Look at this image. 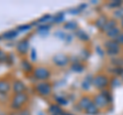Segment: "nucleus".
<instances>
[{
  "instance_id": "obj_1",
  "label": "nucleus",
  "mask_w": 123,
  "mask_h": 115,
  "mask_svg": "<svg viewBox=\"0 0 123 115\" xmlns=\"http://www.w3.org/2000/svg\"><path fill=\"white\" fill-rule=\"evenodd\" d=\"M28 99H29V97L25 93L14 95V97L12 99V102H11V105H10L11 108L14 109V110L21 109L22 107L28 102Z\"/></svg>"
},
{
  "instance_id": "obj_2",
  "label": "nucleus",
  "mask_w": 123,
  "mask_h": 115,
  "mask_svg": "<svg viewBox=\"0 0 123 115\" xmlns=\"http://www.w3.org/2000/svg\"><path fill=\"white\" fill-rule=\"evenodd\" d=\"M110 101H111V97H110V94L107 90H104L103 93L95 96L94 98V104L98 107H105L109 104Z\"/></svg>"
},
{
  "instance_id": "obj_3",
  "label": "nucleus",
  "mask_w": 123,
  "mask_h": 115,
  "mask_svg": "<svg viewBox=\"0 0 123 115\" xmlns=\"http://www.w3.org/2000/svg\"><path fill=\"white\" fill-rule=\"evenodd\" d=\"M35 89L40 96H43V97H47L51 94V85L48 82H39L35 85Z\"/></svg>"
},
{
  "instance_id": "obj_4",
  "label": "nucleus",
  "mask_w": 123,
  "mask_h": 115,
  "mask_svg": "<svg viewBox=\"0 0 123 115\" xmlns=\"http://www.w3.org/2000/svg\"><path fill=\"white\" fill-rule=\"evenodd\" d=\"M49 76H50V72H49L48 69H46L44 67H38L34 70V77L39 80L47 79Z\"/></svg>"
},
{
  "instance_id": "obj_5",
  "label": "nucleus",
  "mask_w": 123,
  "mask_h": 115,
  "mask_svg": "<svg viewBox=\"0 0 123 115\" xmlns=\"http://www.w3.org/2000/svg\"><path fill=\"white\" fill-rule=\"evenodd\" d=\"M108 83H109L108 78L104 75H98L92 79V84L97 89H104V87H106L108 85Z\"/></svg>"
},
{
  "instance_id": "obj_6",
  "label": "nucleus",
  "mask_w": 123,
  "mask_h": 115,
  "mask_svg": "<svg viewBox=\"0 0 123 115\" xmlns=\"http://www.w3.org/2000/svg\"><path fill=\"white\" fill-rule=\"evenodd\" d=\"M53 63H55L56 66H60V67H64L69 63V58L65 55H62V53H59V55H55L53 57Z\"/></svg>"
},
{
  "instance_id": "obj_7",
  "label": "nucleus",
  "mask_w": 123,
  "mask_h": 115,
  "mask_svg": "<svg viewBox=\"0 0 123 115\" xmlns=\"http://www.w3.org/2000/svg\"><path fill=\"white\" fill-rule=\"evenodd\" d=\"M105 46L107 47V51L109 55H117L119 52V44L116 41H107Z\"/></svg>"
},
{
  "instance_id": "obj_8",
  "label": "nucleus",
  "mask_w": 123,
  "mask_h": 115,
  "mask_svg": "<svg viewBox=\"0 0 123 115\" xmlns=\"http://www.w3.org/2000/svg\"><path fill=\"white\" fill-rule=\"evenodd\" d=\"M17 49L18 51L22 53V55H26L29 51V41L28 39H24V40H21L20 42L18 43L17 45Z\"/></svg>"
},
{
  "instance_id": "obj_9",
  "label": "nucleus",
  "mask_w": 123,
  "mask_h": 115,
  "mask_svg": "<svg viewBox=\"0 0 123 115\" xmlns=\"http://www.w3.org/2000/svg\"><path fill=\"white\" fill-rule=\"evenodd\" d=\"M12 89H13V91H14L15 95L25 93V90H26V85H25L24 82L21 81V80H17V81L13 82Z\"/></svg>"
},
{
  "instance_id": "obj_10",
  "label": "nucleus",
  "mask_w": 123,
  "mask_h": 115,
  "mask_svg": "<svg viewBox=\"0 0 123 115\" xmlns=\"http://www.w3.org/2000/svg\"><path fill=\"white\" fill-rule=\"evenodd\" d=\"M50 115H64V112L59 105H50L48 108Z\"/></svg>"
},
{
  "instance_id": "obj_11",
  "label": "nucleus",
  "mask_w": 123,
  "mask_h": 115,
  "mask_svg": "<svg viewBox=\"0 0 123 115\" xmlns=\"http://www.w3.org/2000/svg\"><path fill=\"white\" fill-rule=\"evenodd\" d=\"M10 89V84L6 80H0V94H7Z\"/></svg>"
},
{
  "instance_id": "obj_12",
  "label": "nucleus",
  "mask_w": 123,
  "mask_h": 115,
  "mask_svg": "<svg viewBox=\"0 0 123 115\" xmlns=\"http://www.w3.org/2000/svg\"><path fill=\"white\" fill-rule=\"evenodd\" d=\"M91 104H92V102H91V100L88 98V97L82 98L81 100H80V102H79V106L81 107L82 109H84V110H86Z\"/></svg>"
},
{
  "instance_id": "obj_13",
  "label": "nucleus",
  "mask_w": 123,
  "mask_h": 115,
  "mask_svg": "<svg viewBox=\"0 0 123 115\" xmlns=\"http://www.w3.org/2000/svg\"><path fill=\"white\" fill-rule=\"evenodd\" d=\"M120 33H121L120 29L117 28V27H115V28H113L112 30H110L109 32H107V35H108V37H110V38L116 39V38L119 36V34H120Z\"/></svg>"
},
{
  "instance_id": "obj_14",
  "label": "nucleus",
  "mask_w": 123,
  "mask_h": 115,
  "mask_svg": "<svg viewBox=\"0 0 123 115\" xmlns=\"http://www.w3.org/2000/svg\"><path fill=\"white\" fill-rule=\"evenodd\" d=\"M85 112L89 115H97L98 113V107L95 105L94 103H92V104L85 110Z\"/></svg>"
},
{
  "instance_id": "obj_15",
  "label": "nucleus",
  "mask_w": 123,
  "mask_h": 115,
  "mask_svg": "<svg viewBox=\"0 0 123 115\" xmlns=\"http://www.w3.org/2000/svg\"><path fill=\"white\" fill-rule=\"evenodd\" d=\"M115 27H117V24H116V22H115L114 20L108 21V22H107V24L105 25V27L103 28V31H105V32H109L110 30H112L113 28H115Z\"/></svg>"
},
{
  "instance_id": "obj_16",
  "label": "nucleus",
  "mask_w": 123,
  "mask_h": 115,
  "mask_svg": "<svg viewBox=\"0 0 123 115\" xmlns=\"http://www.w3.org/2000/svg\"><path fill=\"white\" fill-rule=\"evenodd\" d=\"M21 66H22V69L24 70L25 72H30V71H32V65H31L29 63V61H27V60H23L22 61V63H21Z\"/></svg>"
},
{
  "instance_id": "obj_17",
  "label": "nucleus",
  "mask_w": 123,
  "mask_h": 115,
  "mask_svg": "<svg viewBox=\"0 0 123 115\" xmlns=\"http://www.w3.org/2000/svg\"><path fill=\"white\" fill-rule=\"evenodd\" d=\"M107 19L105 18V17H101V18H98V20H97V22H95V26L98 27V29H102L103 30V28L105 27V25L107 24Z\"/></svg>"
},
{
  "instance_id": "obj_18",
  "label": "nucleus",
  "mask_w": 123,
  "mask_h": 115,
  "mask_svg": "<svg viewBox=\"0 0 123 115\" xmlns=\"http://www.w3.org/2000/svg\"><path fill=\"white\" fill-rule=\"evenodd\" d=\"M18 36V31H14V30H11V31H7L2 35V37L4 39H12V38Z\"/></svg>"
},
{
  "instance_id": "obj_19",
  "label": "nucleus",
  "mask_w": 123,
  "mask_h": 115,
  "mask_svg": "<svg viewBox=\"0 0 123 115\" xmlns=\"http://www.w3.org/2000/svg\"><path fill=\"white\" fill-rule=\"evenodd\" d=\"M76 36L78 37L80 40H83V41L88 40V35L84 31H82V30H78V31L76 32Z\"/></svg>"
},
{
  "instance_id": "obj_20",
  "label": "nucleus",
  "mask_w": 123,
  "mask_h": 115,
  "mask_svg": "<svg viewBox=\"0 0 123 115\" xmlns=\"http://www.w3.org/2000/svg\"><path fill=\"white\" fill-rule=\"evenodd\" d=\"M49 28H50V26H49V25H42V26H39V27H38V32L41 33V35H44V34L46 35Z\"/></svg>"
},
{
  "instance_id": "obj_21",
  "label": "nucleus",
  "mask_w": 123,
  "mask_h": 115,
  "mask_svg": "<svg viewBox=\"0 0 123 115\" xmlns=\"http://www.w3.org/2000/svg\"><path fill=\"white\" fill-rule=\"evenodd\" d=\"M65 28L69 30H75L77 29V24L75 22H68L65 24Z\"/></svg>"
},
{
  "instance_id": "obj_22",
  "label": "nucleus",
  "mask_w": 123,
  "mask_h": 115,
  "mask_svg": "<svg viewBox=\"0 0 123 115\" xmlns=\"http://www.w3.org/2000/svg\"><path fill=\"white\" fill-rule=\"evenodd\" d=\"M51 20L55 22V23H61L62 21H64V13H57L55 17H53V19H51Z\"/></svg>"
},
{
  "instance_id": "obj_23",
  "label": "nucleus",
  "mask_w": 123,
  "mask_h": 115,
  "mask_svg": "<svg viewBox=\"0 0 123 115\" xmlns=\"http://www.w3.org/2000/svg\"><path fill=\"white\" fill-rule=\"evenodd\" d=\"M114 16L116 19H123V8H117L114 13Z\"/></svg>"
},
{
  "instance_id": "obj_24",
  "label": "nucleus",
  "mask_w": 123,
  "mask_h": 115,
  "mask_svg": "<svg viewBox=\"0 0 123 115\" xmlns=\"http://www.w3.org/2000/svg\"><path fill=\"white\" fill-rule=\"evenodd\" d=\"M71 68H72V70H74L76 72H81L83 70V66H82V65H80V64H78V63L73 64Z\"/></svg>"
},
{
  "instance_id": "obj_25",
  "label": "nucleus",
  "mask_w": 123,
  "mask_h": 115,
  "mask_svg": "<svg viewBox=\"0 0 123 115\" xmlns=\"http://www.w3.org/2000/svg\"><path fill=\"white\" fill-rule=\"evenodd\" d=\"M91 79V77L89 76V77H87V79H85L83 81L82 83V87H83V89H89V86H90V82H89V80Z\"/></svg>"
},
{
  "instance_id": "obj_26",
  "label": "nucleus",
  "mask_w": 123,
  "mask_h": 115,
  "mask_svg": "<svg viewBox=\"0 0 123 115\" xmlns=\"http://www.w3.org/2000/svg\"><path fill=\"white\" fill-rule=\"evenodd\" d=\"M30 57H31V60L33 62H35L36 59H37V55H36V49L35 48H32L31 49V52H30Z\"/></svg>"
},
{
  "instance_id": "obj_27",
  "label": "nucleus",
  "mask_w": 123,
  "mask_h": 115,
  "mask_svg": "<svg viewBox=\"0 0 123 115\" xmlns=\"http://www.w3.org/2000/svg\"><path fill=\"white\" fill-rule=\"evenodd\" d=\"M31 25H23V26H20L18 28V31H27V30H30L31 29Z\"/></svg>"
},
{
  "instance_id": "obj_28",
  "label": "nucleus",
  "mask_w": 123,
  "mask_h": 115,
  "mask_svg": "<svg viewBox=\"0 0 123 115\" xmlns=\"http://www.w3.org/2000/svg\"><path fill=\"white\" fill-rule=\"evenodd\" d=\"M7 61V56L2 51H0V62H6Z\"/></svg>"
},
{
  "instance_id": "obj_29",
  "label": "nucleus",
  "mask_w": 123,
  "mask_h": 115,
  "mask_svg": "<svg viewBox=\"0 0 123 115\" xmlns=\"http://www.w3.org/2000/svg\"><path fill=\"white\" fill-rule=\"evenodd\" d=\"M55 100H56V102L59 103V104H61V105H66L67 104V101L64 98H62V97H56Z\"/></svg>"
},
{
  "instance_id": "obj_30",
  "label": "nucleus",
  "mask_w": 123,
  "mask_h": 115,
  "mask_svg": "<svg viewBox=\"0 0 123 115\" xmlns=\"http://www.w3.org/2000/svg\"><path fill=\"white\" fill-rule=\"evenodd\" d=\"M49 20H51V17L49 16V14H46V16H44V17H42L41 19H39V22L44 23V22H47Z\"/></svg>"
},
{
  "instance_id": "obj_31",
  "label": "nucleus",
  "mask_w": 123,
  "mask_h": 115,
  "mask_svg": "<svg viewBox=\"0 0 123 115\" xmlns=\"http://www.w3.org/2000/svg\"><path fill=\"white\" fill-rule=\"evenodd\" d=\"M115 41H116L118 44H123V33L119 34V36L116 38V40Z\"/></svg>"
},
{
  "instance_id": "obj_32",
  "label": "nucleus",
  "mask_w": 123,
  "mask_h": 115,
  "mask_svg": "<svg viewBox=\"0 0 123 115\" xmlns=\"http://www.w3.org/2000/svg\"><path fill=\"white\" fill-rule=\"evenodd\" d=\"M109 5L111 7H118V8H119V6L121 5V2L120 1H114V2H111Z\"/></svg>"
},
{
  "instance_id": "obj_33",
  "label": "nucleus",
  "mask_w": 123,
  "mask_h": 115,
  "mask_svg": "<svg viewBox=\"0 0 123 115\" xmlns=\"http://www.w3.org/2000/svg\"><path fill=\"white\" fill-rule=\"evenodd\" d=\"M20 115H30V113L28 112V111H24V112H21Z\"/></svg>"
},
{
  "instance_id": "obj_34",
  "label": "nucleus",
  "mask_w": 123,
  "mask_h": 115,
  "mask_svg": "<svg viewBox=\"0 0 123 115\" xmlns=\"http://www.w3.org/2000/svg\"><path fill=\"white\" fill-rule=\"evenodd\" d=\"M121 26L123 27V19H122V20H121Z\"/></svg>"
},
{
  "instance_id": "obj_35",
  "label": "nucleus",
  "mask_w": 123,
  "mask_h": 115,
  "mask_svg": "<svg viewBox=\"0 0 123 115\" xmlns=\"http://www.w3.org/2000/svg\"><path fill=\"white\" fill-rule=\"evenodd\" d=\"M64 115H73V114H69V113H64Z\"/></svg>"
}]
</instances>
